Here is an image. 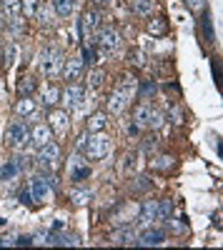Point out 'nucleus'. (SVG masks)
Wrapping results in <instances>:
<instances>
[{
  "mask_svg": "<svg viewBox=\"0 0 223 250\" xmlns=\"http://www.w3.org/2000/svg\"><path fill=\"white\" fill-rule=\"evenodd\" d=\"M58 158H60V145L55 140H48L45 145H40V148H38V163L45 165V168L53 165Z\"/></svg>",
  "mask_w": 223,
  "mask_h": 250,
  "instance_id": "nucleus-8",
  "label": "nucleus"
},
{
  "mask_svg": "<svg viewBox=\"0 0 223 250\" xmlns=\"http://www.w3.org/2000/svg\"><path fill=\"white\" fill-rule=\"evenodd\" d=\"M98 25H100V13L98 10H86L83 18H80V33H83V38L95 35Z\"/></svg>",
  "mask_w": 223,
  "mask_h": 250,
  "instance_id": "nucleus-9",
  "label": "nucleus"
},
{
  "mask_svg": "<svg viewBox=\"0 0 223 250\" xmlns=\"http://www.w3.org/2000/svg\"><path fill=\"white\" fill-rule=\"evenodd\" d=\"M20 203H23V205H30V203H33V195H30V190H23V193H20Z\"/></svg>",
  "mask_w": 223,
  "mask_h": 250,
  "instance_id": "nucleus-43",
  "label": "nucleus"
},
{
  "mask_svg": "<svg viewBox=\"0 0 223 250\" xmlns=\"http://www.w3.org/2000/svg\"><path fill=\"white\" fill-rule=\"evenodd\" d=\"M53 8L60 18H70V13L75 10V0H53Z\"/></svg>",
  "mask_w": 223,
  "mask_h": 250,
  "instance_id": "nucleus-24",
  "label": "nucleus"
},
{
  "mask_svg": "<svg viewBox=\"0 0 223 250\" xmlns=\"http://www.w3.org/2000/svg\"><path fill=\"white\" fill-rule=\"evenodd\" d=\"M0 55H3V48H0Z\"/></svg>",
  "mask_w": 223,
  "mask_h": 250,
  "instance_id": "nucleus-48",
  "label": "nucleus"
},
{
  "mask_svg": "<svg viewBox=\"0 0 223 250\" xmlns=\"http://www.w3.org/2000/svg\"><path fill=\"white\" fill-rule=\"evenodd\" d=\"M70 200H73L78 208H83V205H88V203L93 200V193H90V190H73V193H70Z\"/></svg>",
  "mask_w": 223,
  "mask_h": 250,
  "instance_id": "nucleus-30",
  "label": "nucleus"
},
{
  "mask_svg": "<svg viewBox=\"0 0 223 250\" xmlns=\"http://www.w3.org/2000/svg\"><path fill=\"white\" fill-rule=\"evenodd\" d=\"M173 165H176V158L173 155H158V158L151 160V168L153 170H160V173H168Z\"/></svg>",
  "mask_w": 223,
  "mask_h": 250,
  "instance_id": "nucleus-22",
  "label": "nucleus"
},
{
  "mask_svg": "<svg viewBox=\"0 0 223 250\" xmlns=\"http://www.w3.org/2000/svg\"><path fill=\"white\" fill-rule=\"evenodd\" d=\"M48 120H50V130H53L55 135L63 138V135L70 133V115H68L66 110H50Z\"/></svg>",
  "mask_w": 223,
  "mask_h": 250,
  "instance_id": "nucleus-5",
  "label": "nucleus"
},
{
  "mask_svg": "<svg viewBox=\"0 0 223 250\" xmlns=\"http://www.w3.org/2000/svg\"><path fill=\"white\" fill-rule=\"evenodd\" d=\"M60 62H63V55H60L55 48L43 53V60H40V68H43V75H58L60 73Z\"/></svg>",
  "mask_w": 223,
  "mask_h": 250,
  "instance_id": "nucleus-7",
  "label": "nucleus"
},
{
  "mask_svg": "<svg viewBox=\"0 0 223 250\" xmlns=\"http://www.w3.org/2000/svg\"><path fill=\"white\" fill-rule=\"evenodd\" d=\"M171 118H173V123H183V113H180V108H171Z\"/></svg>",
  "mask_w": 223,
  "mask_h": 250,
  "instance_id": "nucleus-42",
  "label": "nucleus"
},
{
  "mask_svg": "<svg viewBox=\"0 0 223 250\" xmlns=\"http://www.w3.org/2000/svg\"><path fill=\"white\" fill-rule=\"evenodd\" d=\"M163 240H166V233L160 228H148L140 238H135V245H160Z\"/></svg>",
  "mask_w": 223,
  "mask_h": 250,
  "instance_id": "nucleus-16",
  "label": "nucleus"
},
{
  "mask_svg": "<svg viewBox=\"0 0 223 250\" xmlns=\"http://www.w3.org/2000/svg\"><path fill=\"white\" fill-rule=\"evenodd\" d=\"M113 150V143L108 135L103 133H90V138H86V145H83V153L88 160H103L108 158Z\"/></svg>",
  "mask_w": 223,
  "mask_h": 250,
  "instance_id": "nucleus-2",
  "label": "nucleus"
},
{
  "mask_svg": "<svg viewBox=\"0 0 223 250\" xmlns=\"http://www.w3.org/2000/svg\"><path fill=\"white\" fill-rule=\"evenodd\" d=\"M83 95H86V90L80 85H75V83H70V85L66 88V93H63V103L68 108H78L80 103H83Z\"/></svg>",
  "mask_w": 223,
  "mask_h": 250,
  "instance_id": "nucleus-14",
  "label": "nucleus"
},
{
  "mask_svg": "<svg viewBox=\"0 0 223 250\" xmlns=\"http://www.w3.org/2000/svg\"><path fill=\"white\" fill-rule=\"evenodd\" d=\"M53 13H55V8H50V3H40L35 18H40V23H50V20H53Z\"/></svg>",
  "mask_w": 223,
  "mask_h": 250,
  "instance_id": "nucleus-32",
  "label": "nucleus"
},
{
  "mask_svg": "<svg viewBox=\"0 0 223 250\" xmlns=\"http://www.w3.org/2000/svg\"><path fill=\"white\" fill-rule=\"evenodd\" d=\"M113 243L115 245H135V230H133L131 225H126L123 230H118L113 235Z\"/></svg>",
  "mask_w": 223,
  "mask_h": 250,
  "instance_id": "nucleus-21",
  "label": "nucleus"
},
{
  "mask_svg": "<svg viewBox=\"0 0 223 250\" xmlns=\"http://www.w3.org/2000/svg\"><path fill=\"white\" fill-rule=\"evenodd\" d=\"M68 173H70V180H73V183H80V180L90 178V163H88V158L73 155L70 163H68Z\"/></svg>",
  "mask_w": 223,
  "mask_h": 250,
  "instance_id": "nucleus-4",
  "label": "nucleus"
},
{
  "mask_svg": "<svg viewBox=\"0 0 223 250\" xmlns=\"http://www.w3.org/2000/svg\"><path fill=\"white\" fill-rule=\"evenodd\" d=\"M108 128V115L106 113H93L88 118V133H103Z\"/></svg>",
  "mask_w": 223,
  "mask_h": 250,
  "instance_id": "nucleus-19",
  "label": "nucleus"
},
{
  "mask_svg": "<svg viewBox=\"0 0 223 250\" xmlns=\"http://www.w3.org/2000/svg\"><path fill=\"white\" fill-rule=\"evenodd\" d=\"M28 135H30V140L38 145V148H40V145H45L48 140H53V130H50V125H45V123H38V125H33Z\"/></svg>",
  "mask_w": 223,
  "mask_h": 250,
  "instance_id": "nucleus-12",
  "label": "nucleus"
},
{
  "mask_svg": "<svg viewBox=\"0 0 223 250\" xmlns=\"http://www.w3.org/2000/svg\"><path fill=\"white\" fill-rule=\"evenodd\" d=\"M48 193H50V188H48L45 178H33L30 180V195H33V200H45Z\"/></svg>",
  "mask_w": 223,
  "mask_h": 250,
  "instance_id": "nucleus-17",
  "label": "nucleus"
},
{
  "mask_svg": "<svg viewBox=\"0 0 223 250\" xmlns=\"http://www.w3.org/2000/svg\"><path fill=\"white\" fill-rule=\"evenodd\" d=\"M35 88H38L35 78H33V75H23V78H20V83H18V95H20V98H23V95H33Z\"/></svg>",
  "mask_w": 223,
  "mask_h": 250,
  "instance_id": "nucleus-23",
  "label": "nucleus"
},
{
  "mask_svg": "<svg viewBox=\"0 0 223 250\" xmlns=\"http://www.w3.org/2000/svg\"><path fill=\"white\" fill-rule=\"evenodd\" d=\"M173 213H176L173 200H160L158 203V220H168V218H173Z\"/></svg>",
  "mask_w": 223,
  "mask_h": 250,
  "instance_id": "nucleus-29",
  "label": "nucleus"
},
{
  "mask_svg": "<svg viewBox=\"0 0 223 250\" xmlns=\"http://www.w3.org/2000/svg\"><path fill=\"white\" fill-rule=\"evenodd\" d=\"M135 158H138L135 153H128V155L123 158V173H126V175H128V173L135 168Z\"/></svg>",
  "mask_w": 223,
  "mask_h": 250,
  "instance_id": "nucleus-39",
  "label": "nucleus"
},
{
  "mask_svg": "<svg viewBox=\"0 0 223 250\" xmlns=\"http://www.w3.org/2000/svg\"><path fill=\"white\" fill-rule=\"evenodd\" d=\"M15 55H18V45H10V48H8V53H5V58H8L5 62H8V65H13V62H15V60H13Z\"/></svg>",
  "mask_w": 223,
  "mask_h": 250,
  "instance_id": "nucleus-41",
  "label": "nucleus"
},
{
  "mask_svg": "<svg viewBox=\"0 0 223 250\" xmlns=\"http://www.w3.org/2000/svg\"><path fill=\"white\" fill-rule=\"evenodd\" d=\"M186 8L191 13H201V10H206V0H183Z\"/></svg>",
  "mask_w": 223,
  "mask_h": 250,
  "instance_id": "nucleus-37",
  "label": "nucleus"
},
{
  "mask_svg": "<svg viewBox=\"0 0 223 250\" xmlns=\"http://www.w3.org/2000/svg\"><path fill=\"white\" fill-rule=\"evenodd\" d=\"M151 178L146 175V173H140V175H135V178H131V193H148L151 190Z\"/></svg>",
  "mask_w": 223,
  "mask_h": 250,
  "instance_id": "nucleus-20",
  "label": "nucleus"
},
{
  "mask_svg": "<svg viewBox=\"0 0 223 250\" xmlns=\"http://www.w3.org/2000/svg\"><path fill=\"white\" fill-rule=\"evenodd\" d=\"M158 93V85H156V83L153 80H143V85H140V100H151L153 95Z\"/></svg>",
  "mask_w": 223,
  "mask_h": 250,
  "instance_id": "nucleus-31",
  "label": "nucleus"
},
{
  "mask_svg": "<svg viewBox=\"0 0 223 250\" xmlns=\"http://www.w3.org/2000/svg\"><path fill=\"white\" fill-rule=\"evenodd\" d=\"M135 220H138L140 225L156 223V220H158V203H156V200H146L143 205L138 208V215H135Z\"/></svg>",
  "mask_w": 223,
  "mask_h": 250,
  "instance_id": "nucleus-11",
  "label": "nucleus"
},
{
  "mask_svg": "<svg viewBox=\"0 0 223 250\" xmlns=\"http://www.w3.org/2000/svg\"><path fill=\"white\" fill-rule=\"evenodd\" d=\"M28 125L23 123V120H13L10 125H8V130H5V145L8 148H20L25 140H28Z\"/></svg>",
  "mask_w": 223,
  "mask_h": 250,
  "instance_id": "nucleus-3",
  "label": "nucleus"
},
{
  "mask_svg": "<svg viewBox=\"0 0 223 250\" xmlns=\"http://www.w3.org/2000/svg\"><path fill=\"white\" fill-rule=\"evenodd\" d=\"M0 5H3V0H0Z\"/></svg>",
  "mask_w": 223,
  "mask_h": 250,
  "instance_id": "nucleus-49",
  "label": "nucleus"
},
{
  "mask_svg": "<svg viewBox=\"0 0 223 250\" xmlns=\"http://www.w3.org/2000/svg\"><path fill=\"white\" fill-rule=\"evenodd\" d=\"M143 150H146V153H153V150H156V140H153V138L143 143Z\"/></svg>",
  "mask_w": 223,
  "mask_h": 250,
  "instance_id": "nucleus-45",
  "label": "nucleus"
},
{
  "mask_svg": "<svg viewBox=\"0 0 223 250\" xmlns=\"http://www.w3.org/2000/svg\"><path fill=\"white\" fill-rule=\"evenodd\" d=\"M118 90L120 93H126L128 98L135 93V78H131V75H123V80L118 83Z\"/></svg>",
  "mask_w": 223,
  "mask_h": 250,
  "instance_id": "nucleus-34",
  "label": "nucleus"
},
{
  "mask_svg": "<svg viewBox=\"0 0 223 250\" xmlns=\"http://www.w3.org/2000/svg\"><path fill=\"white\" fill-rule=\"evenodd\" d=\"M128 105H131V98L115 88V90L111 93V98H108V110H111L113 115H120V113L128 110Z\"/></svg>",
  "mask_w": 223,
  "mask_h": 250,
  "instance_id": "nucleus-10",
  "label": "nucleus"
},
{
  "mask_svg": "<svg viewBox=\"0 0 223 250\" xmlns=\"http://www.w3.org/2000/svg\"><path fill=\"white\" fill-rule=\"evenodd\" d=\"M35 110H38V100L33 95H23L15 103V113L20 118H30V115H35Z\"/></svg>",
  "mask_w": 223,
  "mask_h": 250,
  "instance_id": "nucleus-15",
  "label": "nucleus"
},
{
  "mask_svg": "<svg viewBox=\"0 0 223 250\" xmlns=\"http://www.w3.org/2000/svg\"><path fill=\"white\" fill-rule=\"evenodd\" d=\"M103 80H106V70L93 68L90 75H88V85H90V88H100V85H103Z\"/></svg>",
  "mask_w": 223,
  "mask_h": 250,
  "instance_id": "nucleus-33",
  "label": "nucleus"
},
{
  "mask_svg": "<svg viewBox=\"0 0 223 250\" xmlns=\"http://www.w3.org/2000/svg\"><path fill=\"white\" fill-rule=\"evenodd\" d=\"M63 78L70 83V80H78L80 78V73H83V60L80 58H68V60H63Z\"/></svg>",
  "mask_w": 223,
  "mask_h": 250,
  "instance_id": "nucleus-13",
  "label": "nucleus"
},
{
  "mask_svg": "<svg viewBox=\"0 0 223 250\" xmlns=\"http://www.w3.org/2000/svg\"><path fill=\"white\" fill-rule=\"evenodd\" d=\"M48 245H75L78 240H73V238H66V235H48V240H45Z\"/></svg>",
  "mask_w": 223,
  "mask_h": 250,
  "instance_id": "nucleus-36",
  "label": "nucleus"
},
{
  "mask_svg": "<svg viewBox=\"0 0 223 250\" xmlns=\"http://www.w3.org/2000/svg\"><path fill=\"white\" fill-rule=\"evenodd\" d=\"M133 120L138 128H146V130H160L166 125V115L160 110H156L151 103H140L133 113Z\"/></svg>",
  "mask_w": 223,
  "mask_h": 250,
  "instance_id": "nucleus-1",
  "label": "nucleus"
},
{
  "mask_svg": "<svg viewBox=\"0 0 223 250\" xmlns=\"http://www.w3.org/2000/svg\"><path fill=\"white\" fill-rule=\"evenodd\" d=\"M128 60H133V65H138V68H143V65H146V55L140 53V50H133V53L128 55Z\"/></svg>",
  "mask_w": 223,
  "mask_h": 250,
  "instance_id": "nucleus-40",
  "label": "nucleus"
},
{
  "mask_svg": "<svg viewBox=\"0 0 223 250\" xmlns=\"http://www.w3.org/2000/svg\"><path fill=\"white\" fill-rule=\"evenodd\" d=\"M20 173V163L18 160H8L3 168H0V180H13Z\"/></svg>",
  "mask_w": 223,
  "mask_h": 250,
  "instance_id": "nucleus-26",
  "label": "nucleus"
},
{
  "mask_svg": "<svg viewBox=\"0 0 223 250\" xmlns=\"http://www.w3.org/2000/svg\"><path fill=\"white\" fill-rule=\"evenodd\" d=\"M201 28H203V38H206V43H213L216 35H213V25H211V13L203 10V18H201Z\"/></svg>",
  "mask_w": 223,
  "mask_h": 250,
  "instance_id": "nucleus-27",
  "label": "nucleus"
},
{
  "mask_svg": "<svg viewBox=\"0 0 223 250\" xmlns=\"http://www.w3.org/2000/svg\"><path fill=\"white\" fill-rule=\"evenodd\" d=\"M3 5H5L8 10H18V8H20V0H3Z\"/></svg>",
  "mask_w": 223,
  "mask_h": 250,
  "instance_id": "nucleus-44",
  "label": "nucleus"
},
{
  "mask_svg": "<svg viewBox=\"0 0 223 250\" xmlns=\"http://www.w3.org/2000/svg\"><path fill=\"white\" fill-rule=\"evenodd\" d=\"M153 8H156L153 0H133V10H135V15H140V18H151Z\"/></svg>",
  "mask_w": 223,
  "mask_h": 250,
  "instance_id": "nucleus-25",
  "label": "nucleus"
},
{
  "mask_svg": "<svg viewBox=\"0 0 223 250\" xmlns=\"http://www.w3.org/2000/svg\"><path fill=\"white\" fill-rule=\"evenodd\" d=\"M15 243H18V245H33V238H30V235H20Z\"/></svg>",
  "mask_w": 223,
  "mask_h": 250,
  "instance_id": "nucleus-46",
  "label": "nucleus"
},
{
  "mask_svg": "<svg viewBox=\"0 0 223 250\" xmlns=\"http://www.w3.org/2000/svg\"><path fill=\"white\" fill-rule=\"evenodd\" d=\"M98 45L103 48V50H108V53H115V50L120 48V35H118V30H115L113 25H106L103 30L98 33Z\"/></svg>",
  "mask_w": 223,
  "mask_h": 250,
  "instance_id": "nucleus-6",
  "label": "nucleus"
},
{
  "mask_svg": "<svg viewBox=\"0 0 223 250\" xmlns=\"http://www.w3.org/2000/svg\"><path fill=\"white\" fill-rule=\"evenodd\" d=\"M83 62H88V65H95V62H98V55H95V50L90 45L83 48Z\"/></svg>",
  "mask_w": 223,
  "mask_h": 250,
  "instance_id": "nucleus-38",
  "label": "nucleus"
},
{
  "mask_svg": "<svg viewBox=\"0 0 223 250\" xmlns=\"http://www.w3.org/2000/svg\"><path fill=\"white\" fill-rule=\"evenodd\" d=\"M58 100H60V90H58L55 85H48V88L43 90V105H45V108H53Z\"/></svg>",
  "mask_w": 223,
  "mask_h": 250,
  "instance_id": "nucleus-28",
  "label": "nucleus"
},
{
  "mask_svg": "<svg viewBox=\"0 0 223 250\" xmlns=\"http://www.w3.org/2000/svg\"><path fill=\"white\" fill-rule=\"evenodd\" d=\"M20 8H23V15L35 18V13L40 8V0H20Z\"/></svg>",
  "mask_w": 223,
  "mask_h": 250,
  "instance_id": "nucleus-35",
  "label": "nucleus"
},
{
  "mask_svg": "<svg viewBox=\"0 0 223 250\" xmlns=\"http://www.w3.org/2000/svg\"><path fill=\"white\" fill-rule=\"evenodd\" d=\"M98 5H108V3H113V0H95Z\"/></svg>",
  "mask_w": 223,
  "mask_h": 250,
  "instance_id": "nucleus-47",
  "label": "nucleus"
},
{
  "mask_svg": "<svg viewBox=\"0 0 223 250\" xmlns=\"http://www.w3.org/2000/svg\"><path fill=\"white\" fill-rule=\"evenodd\" d=\"M146 30H148L151 35H156V38H160V35H166V33H168V20H166L163 15H158V18L148 20V25H146Z\"/></svg>",
  "mask_w": 223,
  "mask_h": 250,
  "instance_id": "nucleus-18",
  "label": "nucleus"
}]
</instances>
